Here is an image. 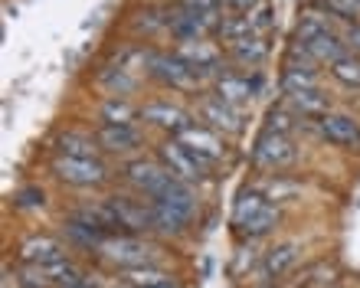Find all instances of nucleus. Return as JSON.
I'll return each instance as SVG.
<instances>
[{"label":"nucleus","instance_id":"nucleus-1","mask_svg":"<svg viewBox=\"0 0 360 288\" xmlns=\"http://www.w3.org/2000/svg\"><path fill=\"white\" fill-rule=\"evenodd\" d=\"M233 226H236L239 236H249V240H259L278 226V210L275 203H269L262 197V190H243L233 203Z\"/></svg>","mask_w":360,"mask_h":288},{"label":"nucleus","instance_id":"nucleus-2","mask_svg":"<svg viewBox=\"0 0 360 288\" xmlns=\"http://www.w3.org/2000/svg\"><path fill=\"white\" fill-rule=\"evenodd\" d=\"M154 210V230L164 233H184L197 213V200L190 193V183H177L171 193H164L161 200H151Z\"/></svg>","mask_w":360,"mask_h":288},{"label":"nucleus","instance_id":"nucleus-3","mask_svg":"<svg viewBox=\"0 0 360 288\" xmlns=\"http://www.w3.org/2000/svg\"><path fill=\"white\" fill-rule=\"evenodd\" d=\"M95 252H98L102 262H108V266H115V269H122V272L154 266V256H158V249H154L151 242L138 240V236H108Z\"/></svg>","mask_w":360,"mask_h":288},{"label":"nucleus","instance_id":"nucleus-4","mask_svg":"<svg viewBox=\"0 0 360 288\" xmlns=\"http://www.w3.org/2000/svg\"><path fill=\"white\" fill-rule=\"evenodd\" d=\"M295 39L302 43V46H308V53H311L318 63H338V59H344V56H351L347 53V43H344L338 33H331V30L324 27L318 17H308L298 23V33H295Z\"/></svg>","mask_w":360,"mask_h":288},{"label":"nucleus","instance_id":"nucleus-5","mask_svg":"<svg viewBox=\"0 0 360 288\" xmlns=\"http://www.w3.org/2000/svg\"><path fill=\"white\" fill-rule=\"evenodd\" d=\"M124 181L131 183L134 190H141L148 200H161L164 193H171L177 183H184V181H177L164 164H158V161H144V157H138V161H131V164H124Z\"/></svg>","mask_w":360,"mask_h":288},{"label":"nucleus","instance_id":"nucleus-6","mask_svg":"<svg viewBox=\"0 0 360 288\" xmlns=\"http://www.w3.org/2000/svg\"><path fill=\"white\" fill-rule=\"evenodd\" d=\"M53 174L72 187H102L108 181V167L98 157H53Z\"/></svg>","mask_w":360,"mask_h":288},{"label":"nucleus","instance_id":"nucleus-7","mask_svg":"<svg viewBox=\"0 0 360 288\" xmlns=\"http://www.w3.org/2000/svg\"><path fill=\"white\" fill-rule=\"evenodd\" d=\"M144 66H148V76L171 89H197L200 82V76L177 53H144Z\"/></svg>","mask_w":360,"mask_h":288},{"label":"nucleus","instance_id":"nucleus-8","mask_svg":"<svg viewBox=\"0 0 360 288\" xmlns=\"http://www.w3.org/2000/svg\"><path fill=\"white\" fill-rule=\"evenodd\" d=\"M295 161H298V148H295L292 138L259 131L256 144H252V164L256 167H262V171H285Z\"/></svg>","mask_w":360,"mask_h":288},{"label":"nucleus","instance_id":"nucleus-9","mask_svg":"<svg viewBox=\"0 0 360 288\" xmlns=\"http://www.w3.org/2000/svg\"><path fill=\"white\" fill-rule=\"evenodd\" d=\"M174 138H177L184 148H190V151L197 154L200 164H203L207 171L219 161V157H223V154H226V144H223V138H219L213 128L197 125V122H193V125H187L184 131H177Z\"/></svg>","mask_w":360,"mask_h":288},{"label":"nucleus","instance_id":"nucleus-10","mask_svg":"<svg viewBox=\"0 0 360 288\" xmlns=\"http://www.w3.org/2000/svg\"><path fill=\"white\" fill-rule=\"evenodd\" d=\"M158 154H161L164 167H167V171H171L177 181H184V183H193V181H200V177L207 174V167L200 164L197 154L190 151V148H184L177 138H167V141L158 148Z\"/></svg>","mask_w":360,"mask_h":288},{"label":"nucleus","instance_id":"nucleus-11","mask_svg":"<svg viewBox=\"0 0 360 288\" xmlns=\"http://www.w3.org/2000/svg\"><path fill=\"white\" fill-rule=\"evenodd\" d=\"M197 112L203 118V125L213 128L217 135H239L243 131V112L226 105L219 96H203L197 102Z\"/></svg>","mask_w":360,"mask_h":288},{"label":"nucleus","instance_id":"nucleus-12","mask_svg":"<svg viewBox=\"0 0 360 288\" xmlns=\"http://www.w3.org/2000/svg\"><path fill=\"white\" fill-rule=\"evenodd\" d=\"M108 210L115 213V223L118 230H128V233H148L154 230V210H151V200H128V197H108Z\"/></svg>","mask_w":360,"mask_h":288},{"label":"nucleus","instance_id":"nucleus-13","mask_svg":"<svg viewBox=\"0 0 360 288\" xmlns=\"http://www.w3.org/2000/svg\"><path fill=\"white\" fill-rule=\"evenodd\" d=\"M318 131L331 144L338 148H351V151H360V125L347 115H334L328 112L324 118H318Z\"/></svg>","mask_w":360,"mask_h":288},{"label":"nucleus","instance_id":"nucleus-14","mask_svg":"<svg viewBox=\"0 0 360 288\" xmlns=\"http://www.w3.org/2000/svg\"><path fill=\"white\" fill-rule=\"evenodd\" d=\"M177 56L184 59V63H187V66L193 69L200 79H203V76H210V72H219V59H223V53H219L213 43L193 39V43H180Z\"/></svg>","mask_w":360,"mask_h":288},{"label":"nucleus","instance_id":"nucleus-15","mask_svg":"<svg viewBox=\"0 0 360 288\" xmlns=\"http://www.w3.org/2000/svg\"><path fill=\"white\" fill-rule=\"evenodd\" d=\"M259 86H262V79H246V76H236V72H223V76L217 79V96L226 102V105L233 108H243L249 102V98L259 92Z\"/></svg>","mask_w":360,"mask_h":288},{"label":"nucleus","instance_id":"nucleus-16","mask_svg":"<svg viewBox=\"0 0 360 288\" xmlns=\"http://www.w3.org/2000/svg\"><path fill=\"white\" fill-rule=\"evenodd\" d=\"M141 118L144 122H151V125L158 128H167V131H184L187 125H193V118L184 112V108L171 105V102H148V105L141 108Z\"/></svg>","mask_w":360,"mask_h":288},{"label":"nucleus","instance_id":"nucleus-17","mask_svg":"<svg viewBox=\"0 0 360 288\" xmlns=\"http://www.w3.org/2000/svg\"><path fill=\"white\" fill-rule=\"evenodd\" d=\"M95 141H98V148L115 151V154H124V151L141 148V135H138L131 125H105L102 122L98 131H95Z\"/></svg>","mask_w":360,"mask_h":288},{"label":"nucleus","instance_id":"nucleus-18","mask_svg":"<svg viewBox=\"0 0 360 288\" xmlns=\"http://www.w3.org/2000/svg\"><path fill=\"white\" fill-rule=\"evenodd\" d=\"M66 252L59 246V240L53 236H30V240L20 242V259L27 266H43V262H53V259H63Z\"/></svg>","mask_w":360,"mask_h":288},{"label":"nucleus","instance_id":"nucleus-19","mask_svg":"<svg viewBox=\"0 0 360 288\" xmlns=\"http://www.w3.org/2000/svg\"><path fill=\"white\" fill-rule=\"evenodd\" d=\"M298 259V242H282V246H275V249L266 252V259L259 266V282H272L278 279L282 272H288Z\"/></svg>","mask_w":360,"mask_h":288},{"label":"nucleus","instance_id":"nucleus-20","mask_svg":"<svg viewBox=\"0 0 360 288\" xmlns=\"http://www.w3.org/2000/svg\"><path fill=\"white\" fill-rule=\"evenodd\" d=\"M285 108L295 112V115L304 118H324L331 112V102L321 89H311V92H298V96H285Z\"/></svg>","mask_w":360,"mask_h":288},{"label":"nucleus","instance_id":"nucleus-21","mask_svg":"<svg viewBox=\"0 0 360 288\" xmlns=\"http://www.w3.org/2000/svg\"><path fill=\"white\" fill-rule=\"evenodd\" d=\"M229 56L236 59V63H243V66H259L269 56V43H266V37L239 39V43H229Z\"/></svg>","mask_w":360,"mask_h":288},{"label":"nucleus","instance_id":"nucleus-22","mask_svg":"<svg viewBox=\"0 0 360 288\" xmlns=\"http://www.w3.org/2000/svg\"><path fill=\"white\" fill-rule=\"evenodd\" d=\"M278 86H282L285 96H298V92H311V89H318V76H314V69L285 66Z\"/></svg>","mask_w":360,"mask_h":288},{"label":"nucleus","instance_id":"nucleus-23","mask_svg":"<svg viewBox=\"0 0 360 288\" xmlns=\"http://www.w3.org/2000/svg\"><path fill=\"white\" fill-rule=\"evenodd\" d=\"M56 154H63V157H98V141L76 135V131H66L56 141Z\"/></svg>","mask_w":360,"mask_h":288},{"label":"nucleus","instance_id":"nucleus-24","mask_svg":"<svg viewBox=\"0 0 360 288\" xmlns=\"http://www.w3.org/2000/svg\"><path fill=\"white\" fill-rule=\"evenodd\" d=\"M141 115V108H134L131 102H124V98H108L102 105V122L105 125H131L134 118Z\"/></svg>","mask_w":360,"mask_h":288},{"label":"nucleus","instance_id":"nucleus-25","mask_svg":"<svg viewBox=\"0 0 360 288\" xmlns=\"http://www.w3.org/2000/svg\"><path fill=\"white\" fill-rule=\"evenodd\" d=\"M124 282L131 288H158V285H167L171 279V272L158 269V266H144V269H128L124 272Z\"/></svg>","mask_w":360,"mask_h":288},{"label":"nucleus","instance_id":"nucleus-26","mask_svg":"<svg viewBox=\"0 0 360 288\" xmlns=\"http://www.w3.org/2000/svg\"><path fill=\"white\" fill-rule=\"evenodd\" d=\"M262 131H269V135H285V138H292V131H295V115H292V112H288L285 105L269 108Z\"/></svg>","mask_w":360,"mask_h":288},{"label":"nucleus","instance_id":"nucleus-27","mask_svg":"<svg viewBox=\"0 0 360 288\" xmlns=\"http://www.w3.org/2000/svg\"><path fill=\"white\" fill-rule=\"evenodd\" d=\"M334 282H338V269L331 262H318V266L304 272L302 288H334Z\"/></svg>","mask_w":360,"mask_h":288},{"label":"nucleus","instance_id":"nucleus-28","mask_svg":"<svg viewBox=\"0 0 360 288\" xmlns=\"http://www.w3.org/2000/svg\"><path fill=\"white\" fill-rule=\"evenodd\" d=\"M331 76L338 79V82H344V86L360 89V59H354V56L338 59L331 66Z\"/></svg>","mask_w":360,"mask_h":288},{"label":"nucleus","instance_id":"nucleus-29","mask_svg":"<svg viewBox=\"0 0 360 288\" xmlns=\"http://www.w3.org/2000/svg\"><path fill=\"white\" fill-rule=\"evenodd\" d=\"M298 193V183H288L282 181V177H275V181H266L262 183V197H266L269 203H278V200H288V197H295Z\"/></svg>","mask_w":360,"mask_h":288},{"label":"nucleus","instance_id":"nucleus-30","mask_svg":"<svg viewBox=\"0 0 360 288\" xmlns=\"http://www.w3.org/2000/svg\"><path fill=\"white\" fill-rule=\"evenodd\" d=\"M102 79H105V86H112L118 96H124V92H131V89H134V79L128 76V69H122V66H118V69H105Z\"/></svg>","mask_w":360,"mask_h":288},{"label":"nucleus","instance_id":"nucleus-31","mask_svg":"<svg viewBox=\"0 0 360 288\" xmlns=\"http://www.w3.org/2000/svg\"><path fill=\"white\" fill-rule=\"evenodd\" d=\"M324 7H328V13H334V17H341V20H351L360 17V0H321Z\"/></svg>","mask_w":360,"mask_h":288},{"label":"nucleus","instance_id":"nucleus-32","mask_svg":"<svg viewBox=\"0 0 360 288\" xmlns=\"http://www.w3.org/2000/svg\"><path fill=\"white\" fill-rule=\"evenodd\" d=\"M17 203H20V207H43V190H37V187H27V190L17 193Z\"/></svg>","mask_w":360,"mask_h":288},{"label":"nucleus","instance_id":"nucleus-33","mask_svg":"<svg viewBox=\"0 0 360 288\" xmlns=\"http://www.w3.org/2000/svg\"><path fill=\"white\" fill-rule=\"evenodd\" d=\"M259 4H266V0H223V7L236 10V13H249V10H256Z\"/></svg>","mask_w":360,"mask_h":288},{"label":"nucleus","instance_id":"nucleus-34","mask_svg":"<svg viewBox=\"0 0 360 288\" xmlns=\"http://www.w3.org/2000/svg\"><path fill=\"white\" fill-rule=\"evenodd\" d=\"M20 285H23V279H20V275L10 269V266H4V275H0V288H20Z\"/></svg>","mask_w":360,"mask_h":288},{"label":"nucleus","instance_id":"nucleus-35","mask_svg":"<svg viewBox=\"0 0 360 288\" xmlns=\"http://www.w3.org/2000/svg\"><path fill=\"white\" fill-rule=\"evenodd\" d=\"M347 43L360 53V23H351V27H347Z\"/></svg>","mask_w":360,"mask_h":288},{"label":"nucleus","instance_id":"nucleus-36","mask_svg":"<svg viewBox=\"0 0 360 288\" xmlns=\"http://www.w3.org/2000/svg\"><path fill=\"white\" fill-rule=\"evenodd\" d=\"M63 288H92V285H89V282L82 279V282H76V285H63Z\"/></svg>","mask_w":360,"mask_h":288},{"label":"nucleus","instance_id":"nucleus-37","mask_svg":"<svg viewBox=\"0 0 360 288\" xmlns=\"http://www.w3.org/2000/svg\"><path fill=\"white\" fill-rule=\"evenodd\" d=\"M158 288H180L177 282H167V285H158Z\"/></svg>","mask_w":360,"mask_h":288}]
</instances>
